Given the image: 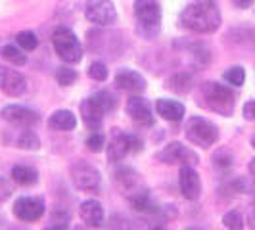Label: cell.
<instances>
[{
	"label": "cell",
	"mask_w": 255,
	"mask_h": 230,
	"mask_svg": "<svg viewBox=\"0 0 255 230\" xmlns=\"http://www.w3.org/2000/svg\"><path fill=\"white\" fill-rule=\"evenodd\" d=\"M0 54H2V58H4L6 62H10V64H13V65H25L27 64V56L19 50V48H15L13 44L4 46V48L0 50Z\"/></svg>",
	"instance_id": "25"
},
{
	"label": "cell",
	"mask_w": 255,
	"mask_h": 230,
	"mask_svg": "<svg viewBox=\"0 0 255 230\" xmlns=\"http://www.w3.org/2000/svg\"><path fill=\"white\" fill-rule=\"evenodd\" d=\"M13 217L23 221V223H35L38 219H42L46 205L42 198H35V196H21L13 202Z\"/></svg>",
	"instance_id": "10"
},
{
	"label": "cell",
	"mask_w": 255,
	"mask_h": 230,
	"mask_svg": "<svg viewBox=\"0 0 255 230\" xmlns=\"http://www.w3.org/2000/svg\"><path fill=\"white\" fill-rule=\"evenodd\" d=\"M115 87L123 92L130 94H140L146 89V79L132 69H119L115 75Z\"/></svg>",
	"instance_id": "17"
},
{
	"label": "cell",
	"mask_w": 255,
	"mask_h": 230,
	"mask_svg": "<svg viewBox=\"0 0 255 230\" xmlns=\"http://www.w3.org/2000/svg\"><path fill=\"white\" fill-rule=\"evenodd\" d=\"M0 117L6 123H12V125H17V127H23V128H33L40 121V117H38V114L35 110H31L27 106H17V104L2 108Z\"/></svg>",
	"instance_id": "12"
},
{
	"label": "cell",
	"mask_w": 255,
	"mask_h": 230,
	"mask_svg": "<svg viewBox=\"0 0 255 230\" xmlns=\"http://www.w3.org/2000/svg\"><path fill=\"white\" fill-rule=\"evenodd\" d=\"M184 134H186V138L194 146H200L204 150L215 146L219 140L217 125H213L205 117H190L188 123H186V127H184Z\"/></svg>",
	"instance_id": "5"
},
{
	"label": "cell",
	"mask_w": 255,
	"mask_h": 230,
	"mask_svg": "<svg viewBox=\"0 0 255 230\" xmlns=\"http://www.w3.org/2000/svg\"><path fill=\"white\" fill-rule=\"evenodd\" d=\"M17 148L35 152V150L40 148V140H38V136L31 130V128H25V130L19 134V138H17Z\"/></svg>",
	"instance_id": "24"
},
{
	"label": "cell",
	"mask_w": 255,
	"mask_h": 230,
	"mask_svg": "<svg viewBox=\"0 0 255 230\" xmlns=\"http://www.w3.org/2000/svg\"><path fill=\"white\" fill-rule=\"evenodd\" d=\"M125 110H127V115L136 123V125H140L144 128H150L153 127V112H152V106L148 100H144L142 96L138 94H132L130 98L127 100V106H125Z\"/></svg>",
	"instance_id": "14"
},
{
	"label": "cell",
	"mask_w": 255,
	"mask_h": 230,
	"mask_svg": "<svg viewBox=\"0 0 255 230\" xmlns=\"http://www.w3.org/2000/svg\"><path fill=\"white\" fill-rule=\"evenodd\" d=\"M152 230H167V229H163V227H161V225H157V227H153Z\"/></svg>",
	"instance_id": "39"
},
{
	"label": "cell",
	"mask_w": 255,
	"mask_h": 230,
	"mask_svg": "<svg viewBox=\"0 0 255 230\" xmlns=\"http://www.w3.org/2000/svg\"><path fill=\"white\" fill-rule=\"evenodd\" d=\"M202 94L207 104V108L223 117H230L236 108V94L227 85H221L215 81H207L202 87Z\"/></svg>",
	"instance_id": "3"
},
{
	"label": "cell",
	"mask_w": 255,
	"mask_h": 230,
	"mask_svg": "<svg viewBox=\"0 0 255 230\" xmlns=\"http://www.w3.org/2000/svg\"><path fill=\"white\" fill-rule=\"evenodd\" d=\"M180 25L198 35L215 33L221 25V10L215 0H192L180 12Z\"/></svg>",
	"instance_id": "1"
},
{
	"label": "cell",
	"mask_w": 255,
	"mask_h": 230,
	"mask_svg": "<svg viewBox=\"0 0 255 230\" xmlns=\"http://www.w3.org/2000/svg\"><path fill=\"white\" fill-rule=\"evenodd\" d=\"M44 230H67V223H56V221H52L48 227H44Z\"/></svg>",
	"instance_id": "36"
},
{
	"label": "cell",
	"mask_w": 255,
	"mask_h": 230,
	"mask_svg": "<svg viewBox=\"0 0 255 230\" xmlns=\"http://www.w3.org/2000/svg\"><path fill=\"white\" fill-rule=\"evenodd\" d=\"M155 114L159 115V117H163L165 121L177 123V121H182V117L186 114V108H184V104L177 102V100L159 98L155 102Z\"/></svg>",
	"instance_id": "19"
},
{
	"label": "cell",
	"mask_w": 255,
	"mask_h": 230,
	"mask_svg": "<svg viewBox=\"0 0 255 230\" xmlns=\"http://www.w3.org/2000/svg\"><path fill=\"white\" fill-rule=\"evenodd\" d=\"M188 230H204V229H188Z\"/></svg>",
	"instance_id": "42"
},
{
	"label": "cell",
	"mask_w": 255,
	"mask_h": 230,
	"mask_svg": "<svg viewBox=\"0 0 255 230\" xmlns=\"http://www.w3.org/2000/svg\"><path fill=\"white\" fill-rule=\"evenodd\" d=\"M71 180L75 184V188L83 192H98L100 190V182H102V177H100V171L94 165H90L87 161H75L71 169Z\"/></svg>",
	"instance_id": "8"
},
{
	"label": "cell",
	"mask_w": 255,
	"mask_h": 230,
	"mask_svg": "<svg viewBox=\"0 0 255 230\" xmlns=\"http://www.w3.org/2000/svg\"><path fill=\"white\" fill-rule=\"evenodd\" d=\"M73 230H85V229H83V227H75Z\"/></svg>",
	"instance_id": "41"
},
{
	"label": "cell",
	"mask_w": 255,
	"mask_h": 230,
	"mask_svg": "<svg viewBox=\"0 0 255 230\" xmlns=\"http://www.w3.org/2000/svg\"><path fill=\"white\" fill-rule=\"evenodd\" d=\"M248 225H250L252 230H255V205L250 209V213H248Z\"/></svg>",
	"instance_id": "37"
},
{
	"label": "cell",
	"mask_w": 255,
	"mask_h": 230,
	"mask_svg": "<svg viewBox=\"0 0 255 230\" xmlns=\"http://www.w3.org/2000/svg\"><path fill=\"white\" fill-rule=\"evenodd\" d=\"M134 15L138 29L146 37H155L161 23V8L157 0H134Z\"/></svg>",
	"instance_id": "6"
},
{
	"label": "cell",
	"mask_w": 255,
	"mask_h": 230,
	"mask_svg": "<svg viewBox=\"0 0 255 230\" xmlns=\"http://www.w3.org/2000/svg\"><path fill=\"white\" fill-rule=\"evenodd\" d=\"M155 157L161 163H165V165H175V163H180V165H196L200 161L198 153L194 152V150H190V148H186V146H182L180 142L167 144L161 152L155 153Z\"/></svg>",
	"instance_id": "11"
},
{
	"label": "cell",
	"mask_w": 255,
	"mask_h": 230,
	"mask_svg": "<svg viewBox=\"0 0 255 230\" xmlns=\"http://www.w3.org/2000/svg\"><path fill=\"white\" fill-rule=\"evenodd\" d=\"M10 175L13 182L19 186H35L38 182V171L31 165H13Z\"/></svg>",
	"instance_id": "21"
},
{
	"label": "cell",
	"mask_w": 255,
	"mask_h": 230,
	"mask_svg": "<svg viewBox=\"0 0 255 230\" xmlns=\"http://www.w3.org/2000/svg\"><path fill=\"white\" fill-rule=\"evenodd\" d=\"M223 225L229 230H244L246 221H244L242 213H240L238 209H232V211L223 215Z\"/></svg>",
	"instance_id": "26"
},
{
	"label": "cell",
	"mask_w": 255,
	"mask_h": 230,
	"mask_svg": "<svg viewBox=\"0 0 255 230\" xmlns=\"http://www.w3.org/2000/svg\"><path fill=\"white\" fill-rule=\"evenodd\" d=\"M227 38L234 40L236 44H242L246 48H255V31L254 29H234L230 31Z\"/></svg>",
	"instance_id": "23"
},
{
	"label": "cell",
	"mask_w": 255,
	"mask_h": 230,
	"mask_svg": "<svg viewBox=\"0 0 255 230\" xmlns=\"http://www.w3.org/2000/svg\"><path fill=\"white\" fill-rule=\"evenodd\" d=\"M87 75L94 81H106L108 79V67L102 62H92L87 69Z\"/></svg>",
	"instance_id": "32"
},
{
	"label": "cell",
	"mask_w": 255,
	"mask_h": 230,
	"mask_svg": "<svg viewBox=\"0 0 255 230\" xmlns=\"http://www.w3.org/2000/svg\"><path fill=\"white\" fill-rule=\"evenodd\" d=\"M167 89H171L173 92H179V94H186L190 92L192 87H194V77L188 71H180V73H175L167 79L165 83Z\"/></svg>",
	"instance_id": "22"
},
{
	"label": "cell",
	"mask_w": 255,
	"mask_h": 230,
	"mask_svg": "<svg viewBox=\"0 0 255 230\" xmlns=\"http://www.w3.org/2000/svg\"><path fill=\"white\" fill-rule=\"evenodd\" d=\"M56 81L62 85V87H69L77 81V71L67 67V65H62L56 69Z\"/></svg>",
	"instance_id": "29"
},
{
	"label": "cell",
	"mask_w": 255,
	"mask_h": 230,
	"mask_svg": "<svg viewBox=\"0 0 255 230\" xmlns=\"http://www.w3.org/2000/svg\"><path fill=\"white\" fill-rule=\"evenodd\" d=\"M52 46H54V52L58 54V58L64 60L65 64H79L83 58V46H81L79 38L69 27L65 25L54 29Z\"/></svg>",
	"instance_id": "4"
},
{
	"label": "cell",
	"mask_w": 255,
	"mask_h": 230,
	"mask_svg": "<svg viewBox=\"0 0 255 230\" xmlns=\"http://www.w3.org/2000/svg\"><path fill=\"white\" fill-rule=\"evenodd\" d=\"M213 163H215V167H219L221 171H227V169H230V167L234 165V155L229 152V150H219L215 155H213Z\"/></svg>",
	"instance_id": "31"
},
{
	"label": "cell",
	"mask_w": 255,
	"mask_h": 230,
	"mask_svg": "<svg viewBox=\"0 0 255 230\" xmlns=\"http://www.w3.org/2000/svg\"><path fill=\"white\" fill-rule=\"evenodd\" d=\"M144 150V144L136 134H128V132H117L114 138L106 144V152L108 159L112 163L123 161L130 153H140Z\"/></svg>",
	"instance_id": "7"
},
{
	"label": "cell",
	"mask_w": 255,
	"mask_h": 230,
	"mask_svg": "<svg viewBox=\"0 0 255 230\" xmlns=\"http://www.w3.org/2000/svg\"><path fill=\"white\" fill-rule=\"evenodd\" d=\"M85 144H87V148H89L90 152L100 153L106 150V136H104L102 132H90L89 136H87V140H85Z\"/></svg>",
	"instance_id": "30"
},
{
	"label": "cell",
	"mask_w": 255,
	"mask_h": 230,
	"mask_svg": "<svg viewBox=\"0 0 255 230\" xmlns=\"http://www.w3.org/2000/svg\"><path fill=\"white\" fill-rule=\"evenodd\" d=\"M179 190L184 200L196 202L202 196V179L194 165H180L179 171Z\"/></svg>",
	"instance_id": "13"
},
{
	"label": "cell",
	"mask_w": 255,
	"mask_h": 230,
	"mask_svg": "<svg viewBox=\"0 0 255 230\" xmlns=\"http://www.w3.org/2000/svg\"><path fill=\"white\" fill-rule=\"evenodd\" d=\"M127 200L136 213H142V215H157V213H161V207L155 204L152 194L146 190L144 186L142 188L138 186L136 190L128 192Z\"/></svg>",
	"instance_id": "16"
},
{
	"label": "cell",
	"mask_w": 255,
	"mask_h": 230,
	"mask_svg": "<svg viewBox=\"0 0 255 230\" xmlns=\"http://www.w3.org/2000/svg\"><path fill=\"white\" fill-rule=\"evenodd\" d=\"M48 127L52 130H73L77 127V117L69 110H56L48 117Z\"/></svg>",
	"instance_id": "20"
},
{
	"label": "cell",
	"mask_w": 255,
	"mask_h": 230,
	"mask_svg": "<svg viewBox=\"0 0 255 230\" xmlns=\"http://www.w3.org/2000/svg\"><path fill=\"white\" fill-rule=\"evenodd\" d=\"M15 42H17V44H19L25 52L35 50V48L38 46V38L33 31H21V33H17Z\"/></svg>",
	"instance_id": "28"
},
{
	"label": "cell",
	"mask_w": 255,
	"mask_h": 230,
	"mask_svg": "<svg viewBox=\"0 0 255 230\" xmlns=\"http://www.w3.org/2000/svg\"><path fill=\"white\" fill-rule=\"evenodd\" d=\"M0 90L12 98L21 96L27 90V81L25 77L21 75L19 71H15L12 67L0 65Z\"/></svg>",
	"instance_id": "15"
},
{
	"label": "cell",
	"mask_w": 255,
	"mask_h": 230,
	"mask_svg": "<svg viewBox=\"0 0 255 230\" xmlns=\"http://www.w3.org/2000/svg\"><path fill=\"white\" fill-rule=\"evenodd\" d=\"M115 110V98L108 90H98L90 98L81 102V117L89 130H100L104 115L112 114Z\"/></svg>",
	"instance_id": "2"
},
{
	"label": "cell",
	"mask_w": 255,
	"mask_h": 230,
	"mask_svg": "<svg viewBox=\"0 0 255 230\" xmlns=\"http://www.w3.org/2000/svg\"><path fill=\"white\" fill-rule=\"evenodd\" d=\"M232 2H234V6H236V8H240V10H246V8L254 6L255 0H232Z\"/></svg>",
	"instance_id": "35"
},
{
	"label": "cell",
	"mask_w": 255,
	"mask_h": 230,
	"mask_svg": "<svg viewBox=\"0 0 255 230\" xmlns=\"http://www.w3.org/2000/svg\"><path fill=\"white\" fill-rule=\"evenodd\" d=\"M248 169H250V175L254 177V180H255V157L250 161V165H248Z\"/></svg>",
	"instance_id": "38"
},
{
	"label": "cell",
	"mask_w": 255,
	"mask_h": 230,
	"mask_svg": "<svg viewBox=\"0 0 255 230\" xmlns=\"http://www.w3.org/2000/svg\"><path fill=\"white\" fill-rule=\"evenodd\" d=\"M12 194H13L12 182L6 179V177H0V204L6 202V200H10Z\"/></svg>",
	"instance_id": "33"
},
{
	"label": "cell",
	"mask_w": 255,
	"mask_h": 230,
	"mask_svg": "<svg viewBox=\"0 0 255 230\" xmlns=\"http://www.w3.org/2000/svg\"><path fill=\"white\" fill-rule=\"evenodd\" d=\"M242 115L244 119H248V121H255V100H250V102L244 104Z\"/></svg>",
	"instance_id": "34"
},
{
	"label": "cell",
	"mask_w": 255,
	"mask_h": 230,
	"mask_svg": "<svg viewBox=\"0 0 255 230\" xmlns=\"http://www.w3.org/2000/svg\"><path fill=\"white\" fill-rule=\"evenodd\" d=\"M85 15L90 23L98 27H110L117 21V12L112 0H87Z\"/></svg>",
	"instance_id": "9"
},
{
	"label": "cell",
	"mask_w": 255,
	"mask_h": 230,
	"mask_svg": "<svg viewBox=\"0 0 255 230\" xmlns=\"http://www.w3.org/2000/svg\"><path fill=\"white\" fill-rule=\"evenodd\" d=\"M223 77H225V81H227L229 85L242 87L244 81H246V71H244V67H240V65H232V67H229V69L223 73Z\"/></svg>",
	"instance_id": "27"
},
{
	"label": "cell",
	"mask_w": 255,
	"mask_h": 230,
	"mask_svg": "<svg viewBox=\"0 0 255 230\" xmlns=\"http://www.w3.org/2000/svg\"><path fill=\"white\" fill-rule=\"evenodd\" d=\"M79 215H81V221L85 223V227L89 229H100L106 219L104 207L98 200H85L79 207Z\"/></svg>",
	"instance_id": "18"
},
{
	"label": "cell",
	"mask_w": 255,
	"mask_h": 230,
	"mask_svg": "<svg viewBox=\"0 0 255 230\" xmlns=\"http://www.w3.org/2000/svg\"><path fill=\"white\" fill-rule=\"evenodd\" d=\"M250 142H252V148H254V150H255V134H254V136H252V140H250Z\"/></svg>",
	"instance_id": "40"
}]
</instances>
